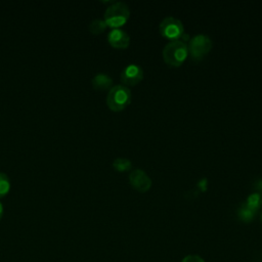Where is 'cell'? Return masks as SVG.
I'll return each instance as SVG.
<instances>
[{
    "label": "cell",
    "instance_id": "6da1fadb",
    "mask_svg": "<svg viewBox=\"0 0 262 262\" xmlns=\"http://www.w3.org/2000/svg\"><path fill=\"white\" fill-rule=\"evenodd\" d=\"M188 55L187 44L181 40H172L168 42L163 49V58L171 67H179Z\"/></svg>",
    "mask_w": 262,
    "mask_h": 262
},
{
    "label": "cell",
    "instance_id": "7a4b0ae2",
    "mask_svg": "<svg viewBox=\"0 0 262 262\" xmlns=\"http://www.w3.org/2000/svg\"><path fill=\"white\" fill-rule=\"evenodd\" d=\"M130 16L128 5L122 1H114L104 11V21L107 27L120 29Z\"/></svg>",
    "mask_w": 262,
    "mask_h": 262
},
{
    "label": "cell",
    "instance_id": "3957f363",
    "mask_svg": "<svg viewBox=\"0 0 262 262\" xmlns=\"http://www.w3.org/2000/svg\"><path fill=\"white\" fill-rule=\"evenodd\" d=\"M131 101V92L124 85L113 86L106 95V104L114 112H121L129 105Z\"/></svg>",
    "mask_w": 262,
    "mask_h": 262
},
{
    "label": "cell",
    "instance_id": "277c9868",
    "mask_svg": "<svg viewBox=\"0 0 262 262\" xmlns=\"http://www.w3.org/2000/svg\"><path fill=\"white\" fill-rule=\"evenodd\" d=\"M212 46V40L208 36L203 34L195 35L189 40L187 45L188 54L193 60H201L210 52Z\"/></svg>",
    "mask_w": 262,
    "mask_h": 262
},
{
    "label": "cell",
    "instance_id": "5b68a950",
    "mask_svg": "<svg viewBox=\"0 0 262 262\" xmlns=\"http://www.w3.org/2000/svg\"><path fill=\"white\" fill-rule=\"evenodd\" d=\"M159 30L163 37L171 41L180 39L184 34V28L181 20L174 16H166L163 18L159 25Z\"/></svg>",
    "mask_w": 262,
    "mask_h": 262
},
{
    "label": "cell",
    "instance_id": "8992f818",
    "mask_svg": "<svg viewBox=\"0 0 262 262\" xmlns=\"http://www.w3.org/2000/svg\"><path fill=\"white\" fill-rule=\"evenodd\" d=\"M143 79V70L135 63H130L121 73V81L124 86H135Z\"/></svg>",
    "mask_w": 262,
    "mask_h": 262
},
{
    "label": "cell",
    "instance_id": "52a82bcc",
    "mask_svg": "<svg viewBox=\"0 0 262 262\" xmlns=\"http://www.w3.org/2000/svg\"><path fill=\"white\" fill-rule=\"evenodd\" d=\"M129 182L133 188L140 192H145L151 187V179L141 169H135L130 172Z\"/></svg>",
    "mask_w": 262,
    "mask_h": 262
},
{
    "label": "cell",
    "instance_id": "ba28073f",
    "mask_svg": "<svg viewBox=\"0 0 262 262\" xmlns=\"http://www.w3.org/2000/svg\"><path fill=\"white\" fill-rule=\"evenodd\" d=\"M107 42L110 45L117 49H125L129 46L130 37L122 29H113L107 34Z\"/></svg>",
    "mask_w": 262,
    "mask_h": 262
},
{
    "label": "cell",
    "instance_id": "9c48e42d",
    "mask_svg": "<svg viewBox=\"0 0 262 262\" xmlns=\"http://www.w3.org/2000/svg\"><path fill=\"white\" fill-rule=\"evenodd\" d=\"M91 84L95 90H110L113 87V79L105 73H97L92 78Z\"/></svg>",
    "mask_w": 262,
    "mask_h": 262
},
{
    "label": "cell",
    "instance_id": "30bf717a",
    "mask_svg": "<svg viewBox=\"0 0 262 262\" xmlns=\"http://www.w3.org/2000/svg\"><path fill=\"white\" fill-rule=\"evenodd\" d=\"M256 211H254L253 209H251L249 206H247L245 203L238 208L237 210V217L241 221L243 222H251L253 221V219L256 216Z\"/></svg>",
    "mask_w": 262,
    "mask_h": 262
},
{
    "label": "cell",
    "instance_id": "8fae6325",
    "mask_svg": "<svg viewBox=\"0 0 262 262\" xmlns=\"http://www.w3.org/2000/svg\"><path fill=\"white\" fill-rule=\"evenodd\" d=\"M106 24L104 21V19L102 18H94L93 20L90 21L88 28H89V31L94 34V35H98V34H101L102 32L105 31L106 29Z\"/></svg>",
    "mask_w": 262,
    "mask_h": 262
},
{
    "label": "cell",
    "instance_id": "7c38bea8",
    "mask_svg": "<svg viewBox=\"0 0 262 262\" xmlns=\"http://www.w3.org/2000/svg\"><path fill=\"white\" fill-rule=\"evenodd\" d=\"M245 204L257 212L262 207V195L258 192H254L248 196Z\"/></svg>",
    "mask_w": 262,
    "mask_h": 262
},
{
    "label": "cell",
    "instance_id": "4fadbf2b",
    "mask_svg": "<svg viewBox=\"0 0 262 262\" xmlns=\"http://www.w3.org/2000/svg\"><path fill=\"white\" fill-rule=\"evenodd\" d=\"M113 167L118 172H125L131 169L132 164H131V161L126 158H117L113 162Z\"/></svg>",
    "mask_w": 262,
    "mask_h": 262
},
{
    "label": "cell",
    "instance_id": "5bb4252c",
    "mask_svg": "<svg viewBox=\"0 0 262 262\" xmlns=\"http://www.w3.org/2000/svg\"><path fill=\"white\" fill-rule=\"evenodd\" d=\"M10 186L9 177L4 172H0V198L5 196L9 192Z\"/></svg>",
    "mask_w": 262,
    "mask_h": 262
},
{
    "label": "cell",
    "instance_id": "9a60e30c",
    "mask_svg": "<svg viewBox=\"0 0 262 262\" xmlns=\"http://www.w3.org/2000/svg\"><path fill=\"white\" fill-rule=\"evenodd\" d=\"M181 262H205L204 259L198 255H187L185 256Z\"/></svg>",
    "mask_w": 262,
    "mask_h": 262
},
{
    "label": "cell",
    "instance_id": "2e32d148",
    "mask_svg": "<svg viewBox=\"0 0 262 262\" xmlns=\"http://www.w3.org/2000/svg\"><path fill=\"white\" fill-rule=\"evenodd\" d=\"M255 187L258 190V193H260L262 195V179H259L255 182Z\"/></svg>",
    "mask_w": 262,
    "mask_h": 262
},
{
    "label": "cell",
    "instance_id": "e0dca14e",
    "mask_svg": "<svg viewBox=\"0 0 262 262\" xmlns=\"http://www.w3.org/2000/svg\"><path fill=\"white\" fill-rule=\"evenodd\" d=\"M3 211H4V209H3V205H2V203L0 202V219L2 218V216H3Z\"/></svg>",
    "mask_w": 262,
    "mask_h": 262
},
{
    "label": "cell",
    "instance_id": "ac0fdd59",
    "mask_svg": "<svg viewBox=\"0 0 262 262\" xmlns=\"http://www.w3.org/2000/svg\"><path fill=\"white\" fill-rule=\"evenodd\" d=\"M261 221H262V207H261Z\"/></svg>",
    "mask_w": 262,
    "mask_h": 262
}]
</instances>
